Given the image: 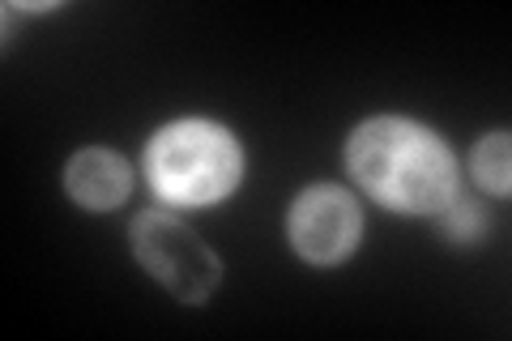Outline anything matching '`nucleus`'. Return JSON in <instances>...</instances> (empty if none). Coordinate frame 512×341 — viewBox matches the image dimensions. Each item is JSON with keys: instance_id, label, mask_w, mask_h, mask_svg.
<instances>
[{"instance_id": "obj_1", "label": "nucleus", "mask_w": 512, "mask_h": 341, "mask_svg": "<svg viewBox=\"0 0 512 341\" xmlns=\"http://www.w3.org/2000/svg\"><path fill=\"white\" fill-rule=\"evenodd\" d=\"M346 171L393 214H436L457 192L453 150L406 116H372L346 141Z\"/></svg>"}, {"instance_id": "obj_2", "label": "nucleus", "mask_w": 512, "mask_h": 341, "mask_svg": "<svg viewBox=\"0 0 512 341\" xmlns=\"http://www.w3.org/2000/svg\"><path fill=\"white\" fill-rule=\"evenodd\" d=\"M244 175V150L222 124L175 120L146 145V180L167 205H214Z\"/></svg>"}, {"instance_id": "obj_3", "label": "nucleus", "mask_w": 512, "mask_h": 341, "mask_svg": "<svg viewBox=\"0 0 512 341\" xmlns=\"http://www.w3.org/2000/svg\"><path fill=\"white\" fill-rule=\"evenodd\" d=\"M128 239H133L141 269L154 282H163L180 303H205L218 290L222 261L210 243L197 231H188V222H180L175 214H163V209L137 214Z\"/></svg>"}, {"instance_id": "obj_4", "label": "nucleus", "mask_w": 512, "mask_h": 341, "mask_svg": "<svg viewBox=\"0 0 512 341\" xmlns=\"http://www.w3.org/2000/svg\"><path fill=\"white\" fill-rule=\"evenodd\" d=\"M286 235L291 248L312 265H342L350 252L359 248L363 214L359 201L338 184H312L299 192L286 218Z\"/></svg>"}, {"instance_id": "obj_5", "label": "nucleus", "mask_w": 512, "mask_h": 341, "mask_svg": "<svg viewBox=\"0 0 512 341\" xmlns=\"http://www.w3.org/2000/svg\"><path fill=\"white\" fill-rule=\"evenodd\" d=\"M64 188H69L73 205L82 209H116L128 188H133V175H128V162L116 150H103V145H90V150H77L64 167Z\"/></svg>"}, {"instance_id": "obj_6", "label": "nucleus", "mask_w": 512, "mask_h": 341, "mask_svg": "<svg viewBox=\"0 0 512 341\" xmlns=\"http://www.w3.org/2000/svg\"><path fill=\"white\" fill-rule=\"evenodd\" d=\"M470 171H474V180L483 184L491 197H508V188H512V145H508V133H487V137H478L474 141V150H470Z\"/></svg>"}, {"instance_id": "obj_7", "label": "nucleus", "mask_w": 512, "mask_h": 341, "mask_svg": "<svg viewBox=\"0 0 512 341\" xmlns=\"http://www.w3.org/2000/svg\"><path fill=\"white\" fill-rule=\"evenodd\" d=\"M436 226H440V235L448 243H474L478 235H483V209H478V201L453 192V197L436 209Z\"/></svg>"}]
</instances>
